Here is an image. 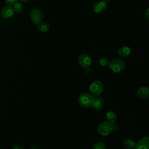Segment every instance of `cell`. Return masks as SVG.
<instances>
[{
    "label": "cell",
    "instance_id": "cell-1",
    "mask_svg": "<svg viewBox=\"0 0 149 149\" xmlns=\"http://www.w3.org/2000/svg\"><path fill=\"white\" fill-rule=\"evenodd\" d=\"M95 100V97L91 93H84L81 94L77 99L79 104L84 108L92 107Z\"/></svg>",
    "mask_w": 149,
    "mask_h": 149
},
{
    "label": "cell",
    "instance_id": "cell-2",
    "mask_svg": "<svg viewBox=\"0 0 149 149\" xmlns=\"http://www.w3.org/2000/svg\"><path fill=\"white\" fill-rule=\"evenodd\" d=\"M109 69L114 73H120L123 71L126 68L125 62L119 58H114L109 61Z\"/></svg>",
    "mask_w": 149,
    "mask_h": 149
},
{
    "label": "cell",
    "instance_id": "cell-3",
    "mask_svg": "<svg viewBox=\"0 0 149 149\" xmlns=\"http://www.w3.org/2000/svg\"><path fill=\"white\" fill-rule=\"evenodd\" d=\"M113 123L108 121H104L98 125V132L102 136H108L113 131Z\"/></svg>",
    "mask_w": 149,
    "mask_h": 149
},
{
    "label": "cell",
    "instance_id": "cell-4",
    "mask_svg": "<svg viewBox=\"0 0 149 149\" xmlns=\"http://www.w3.org/2000/svg\"><path fill=\"white\" fill-rule=\"evenodd\" d=\"M89 89L93 95L98 97L103 92L104 85L100 80H94L91 83Z\"/></svg>",
    "mask_w": 149,
    "mask_h": 149
},
{
    "label": "cell",
    "instance_id": "cell-5",
    "mask_svg": "<svg viewBox=\"0 0 149 149\" xmlns=\"http://www.w3.org/2000/svg\"><path fill=\"white\" fill-rule=\"evenodd\" d=\"M43 17V12L39 8L33 9L30 14V18L31 22L36 26L42 22Z\"/></svg>",
    "mask_w": 149,
    "mask_h": 149
},
{
    "label": "cell",
    "instance_id": "cell-6",
    "mask_svg": "<svg viewBox=\"0 0 149 149\" xmlns=\"http://www.w3.org/2000/svg\"><path fill=\"white\" fill-rule=\"evenodd\" d=\"M77 61L79 65L83 68L90 66L91 63V59L90 56L85 53H83L79 56Z\"/></svg>",
    "mask_w": 149,
    "mask_h": 149
},
{
    "label": "cell",
    "instance_id": "cell-7",
    "mask_svg": "<svg viewBox=\"0 0 149 149\" xmlns=\"http://www.w3.org/2000/svg\"><path fill=\"white\" fill-rule=\"evenodd\" d=\"M1 16L5 19H9L13 16L14 12L12 9V6L6 5L3 7L1 10Z\"/></svg>",
    "mask_w": 149,
    "mask_h": 149
},
{
    "label": "cell",
    "instance_id": "cell-8",
    "mask_svg": "<svg viewBox=\"0 0 149 149\" xmlns=\"http://www.w3.org/2000/svg\"><path fill=\"white\" fill-rule=\"evenodd\" d=\"M136 149H149V137L148 136H144L141 138L135 146Z\"/></svg>",
    "mask_w": 149,
    "mask_h": 149
},
{
    "label": "cell",
    "instance_id": "cell-9",
    "mask_svg": "<svg viewBox=\"0 0 149 149\" xmlns=\"http://www.w3.org/2000/svg\"><path fill=\"white\" fill-rule=\"evenodd\" d=\"M107 9V4L105 2L101 1L95 3L93 7V11L96 13H102L105 12Z\"/></svg>",
    "mask_w": 149,
    "mask_h": 149
},
{
    "label": "cell",
    "instance_id": "cell-10",
    "mask_svg": "<svg viewBox=\"0 0 149 149\" xmlns=\"http://www.w3.org/2000/svg\"><path fill=\"white\" fill-rule=\"evenodd\" d=\"M104 104V101L102 98L100 97L99 96L95 97L94 103L92 105V107L94 111H100L102 109Z\"/></svg>",
    "mask_w": 149,
    "mask_h": 149
},
{
    "label": "cell",
    "instance_id": "cell-11",
    "mask_svg": "<svg viewBox=\"0 0 149 149\" xmlns=\"http://www.w3.org/2000/svg\"><path fill=\"white\" fill-rule=\"evenodd\" d=\"M131 53V49L129 47L126 45H123L120 47L118 49V55L122 58H126Z\"/></svg>",
    "mask_w": 149,
    "mask_h": 149
},
{
    "label": "cell",
    "instance_id": "cell-12",
    "mask_svg": "<svg viewBox=\"0 0 149 149\" xmlns=\"http://www.w3.org/2000/svg\"><path fill=\"white\" fill-rule=\"evenodd\" d=\"M138 97L142 100H147L149 97V90L147 87L142 86L137 91Z\"/></svg>",
    "mask_w": 149,
    "mask_h": 149
},
{
    "label": "cell",
    "instance_id": "cell-13",
    "mask_svg": "<svg viewBox=\"0 0 149 149\" xmlns=\"http://www.w3.org/2000/svg\"><path fill=\"white\" fill-rule=\"evenodd\" d=\"M122 144L124 148L126 149H133L134 148H135V146H136L135 141L130 138L125 139L123 140Z\"/></svg>",
    "mask_w": 149,
    "mask_h": 149
},
{
    "label": "cell",
    "instance_id": "cell-14",
    "mask_svg": "<svg viewBox=\"0 0 149 149\" xmlns=\"http://www.w3.org/2000/svg\"><path fill=\"white\" fill-rule=\"evenodd\" d=\"M37 28L42 33H46L49 30L50 25L47 22H41L40 23L37 25Z\"/></svg>",
    "mask_w": 149,
    "mask_h": 149
},
{
    "label": "cell",
    "instance_id": "cell-15",
    "mask_svg": "<svg viewBox=\"0 0 149 149\" xmlns=\"http://www.w3.org/2000/svg\"><path fill=\"white\" fill-rule=\"evenodd\" d=\"M105 118L107 121L111 123H114L116 120L117 116L116 114L113 111H109L106 113Z\"/></svg>",
    "mask_w": 149,
    "mask_h": 149
},
{
    "label": "cell",
    "instance_id": "cell-16",
    "mask_svg": "<svg viewBox=\"0 0 149 149\" xmlns=\"http://www.w3.org/2000/svg\"><path fill=\"white\" fill-rule=\"evenodd\" d=\"M98 62L101 66H106L109 65V60L108 57H107L105 56H102L99 58Z\"/></svg>",
    "mask_w": 149,
    "mask_h": 149
},
{
    "label": "cell",
    "instance_id": "cell-17",
    "mask_svg": "<svg viewBox=\"0 0 149 149\" xmlns=\"http://www.w3.org/2000/svg\"><path fill=\"white\" fill-rule=\"evenodd\" d=\"M12 9H13L14 12H16V13H20V12H22V10H23V5H22V3L16 2V3H15V4L13 5Z\"/></svg>",
    "mask_w": 149,
    "mask_h": 149
},
{
    "label": "cell",
    "instance_id": "cell-18",
    "mask_svg": "<svg viewBox=\"0 0 149 149\" xmlns=\"http://www.w3.org/2000/svg\"><path fill=\"white\" fill-rule=\"evenodd\" d=\"M92 149H107V147L102 142L97 141L93 144Z\"/></svg>",
    "mask_w": 149,
    "mask_h": 149
},
{
    "label": "cell",
    "instance_id": "cell-19",
    "mask_svg": "<svg viewBox=\"0 0 149 149\" xmlns=\"http://www.w3.org/2000/svg\"><path fill=\"white\" fill-rule=\"evenodd\" d=\"M18 0H5V2L7 5L13 6L15 3L17 2Z\"/></svg>",
    "mask_w": 149,
    "mask_h": 149
},
{
    "label": "cell",
    "instance_id": "cell-20",
    "mask_svg": "<svg viewBox=\"0 0 149 149\" xmlns=\"http://www.w3.org/2000/svg\"><path fill=\"white\" fill-rule=\"evenodd\" d=\"M84 72L86 74H89L91 72V68H90V66L88 67H86L84 68Z\"/></svg>",
    "mask_w": 149,
    "mask_h": 149
},
{
    "label": "cell",
    "instance_id": "cell-21",
    "mask_svg": "<svg viewBox=\"0 0 149 149\" xmlns=\"http://www.w3.org/2000/svg\"><path fill=\"white\" fill-rule=\"evenodd\" d=\"M146 18L147 19H148V18H149V9L148 8H147V10H146Z\"/></svg>",
    "mask_w": 149,
    "mask_h": 149
},
{
    "label": "cell",
    "instance_id": "cell-22",
    "mask_svg": "<svg viewBox=\"0 0 149 149\" xmlns=\"http://www.w3.org/2000/svg\"><path fill=\"white\" fill-rule=\"evenodd\" d=\"M12 149H24V148H23V147H22L16 146V147H14L13 148H12Z\"/></svg>",
    "mask_w": 149,
    "mask_h": 149
},
{
    "label": "cell",
    "instance_id": "cell-23",
    "mask_svg": "<svg viewBox=\"0 0 149 149\" xmlns=\"http://www.w3.org/2000/svg\"><path fill=\"white\" fill-rule=\"evenodd\" d=\"M110 1H111V0H102V2H105V3H107H107H108Z\"/></svg>",
    "mask_w": 149,
    "mask_h": 149
},
{
    "label": "cell",
    "instance_id": "cell-24",
    "mask_svg": "<svg viewBox=\"0 0 149 149\" xmlns=\"http://www.w3.org/2000/svg\"><path fill=\"white\" fill-rule=\"evenodd\" d=\"M22 2H24V3H26V2H29L30 0H20Z\"/></svg>",
    "mask_w": 149,
    "mask_h": 149
},
{
    "label": "cell",
    "instance_id": "cell-25",
    "mask_svg": "<svg viewBox=\"0 0 149 149\" xmlns=\"http://www.w3.org/2000/svg\"><path fill=\"white\" fill-rule=\"evenodd\" d=\"M29 149H38V148L36 147H31Z\"/></svg>",
    "mask_w": 149,
    "mask_h": 149
}]
</instances>
